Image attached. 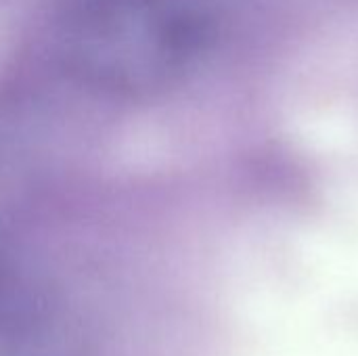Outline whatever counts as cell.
Instances as JSON below:
<instances>
[{
  "label": "cell",
  "instance_id": "obj_1",
  "mask_svg": "<svg viewBox=\"0 0 358 356\" xmlns=\"http://www.w3.org/2000/svg\"><path fill=\"white\" fill-rule=\"evenodd\" d=\"M201 36L195 0H65L55 25L63 63L115 92L166 84L191 61Z\"/></svg>",
  "mask_w": 358,
  "mask_h": 356
}]
</instances>
